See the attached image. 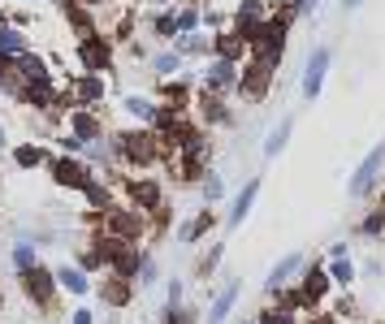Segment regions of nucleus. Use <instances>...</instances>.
<instances>
[{
    "label": "nucleus",
    "instance_id": "6",
    "mask_svg": "<svg viewBox=\"0 0 385 324\" xmlns=\"http://www.w3.org/2000/svg\"><path fill=\"white\" fill-rule=\"evenodd\" d=\"M74 65H78L83 74H108V78H113V65H117V43L108 39L104 31L74 39Z\"/></svg>",
    "mask_w": 385,
    "mask_h": 324
},
{
    "label": "nucleus",
    "instance_id": "33",
    "mask_svg": "<svg viewBox=\"0 0 385 324\" xmlns=\"http://www.w3.org/2000/svg\"><path fill=\"white\" fill-rule=\"evenodd\" d=\"M325 273H329V281H334V290H351V286L359 281V264H355L351 255H342V259H325Z\"/></svg>",
    "mask_w": 385,
    "mask_h": 324
},
{
    "label": "nucleus",
    "instance_id": "31",
    "mask_svg": "<svg viewBox=\"0 0 385 324\" xmlns=\"http://www.w3.org/2000/svg\"><path fill=\"white\" fill-rule=\"evenodd\" d=\"M26 48H35L31 35H26L22 26H14L9 18H0V57H22Z\"/></svg>",
    "mask_w": 385,
    "mask_h": 324
},
{
    "label": "nucleus",
    "instance_id": "11",
    "mask_svg": "<svg viewBox=\"0 0 385 324\" xmlns=\"http://www.w3.org/2000/svg\"><path fill=\"white\" fill-rule=\"evenodd\" d=\"M381 173H385V143H376L359 165L351 169V182H347V195L351 199H368L372 190H376V182H381Z\"/></svg>",
    "mask_w": 385,
    "mask_h": 324
},
{
    "label": "nucleus",
    "instance_id": "5",
    "mask_svg": "<svg viewBox=\"0 0 385 324\" xmlns=\"http://www.w3.org/2000/svg\"><path fill=\"white\" fill-rule=\"evenodd\" d=\"M14 281H18L22 298H26L35 311H52V307H57V298H61L57 273H52V264H43V259H39L35 268H26V273H18Z\"/></svg>",
    "mask_w": 385,
    "mask_h": 324
},
{
    "label": "nucleus",
    "instance_id": "26",
    "mask_svg": "<svg viewBox=\"0 0 385 324\" xmlns=\"http://www.w3.org/2000/svg\"><path fill=\"white\" fill-rule=\"evenodd\" d=\"M61 18H65V26L74 31V39H83V35H95V31H100V22H95L91 5H83V0H65V5H61Z\"/></svg>",
    "mask_w": 385,
    "mask_h": 324
},
{
    "label": "nucleus",
    "instance_id": "34",
    "mask_svg": "<svg viewBox=\"0 0 385 324\" xmlns=\"http://www.w3.org/2000/svg\"><path fill=\"white\" fill-rule=\"evenodd\" d=\"M18 65H22V82H43V78H57L52 74V65H48V57L43 52H35V48H26L22 57H18Z\"/></svg>",
    "mask_w": 385,
    "mask_h": 324
},
{
    "label": "nucleus",
    "instance_id": "39",
    "mask_svg": "<svg viewBox=\"0 0 385 324\" xmlns=\"http://www.w3.org/2000/svg\"><path fill=\"white\" fill-rule=\"evenodd\" d=\"M255 324H307V320H303V315H295V311H286V307L264 303V307L255 311Z\"/></svg>",
    "mask_w": 385,
    "mask_h": 324
},
{
    "label": "nucleus",
    "instance_id": "13",
    "mask_svg": "<svg viewBox=\"0 0 385 324\" xmlns=\"http://www.w3.org/2000/svg\"><path fill=\"white\" fill-rule=\"evenodd\" d=\"M238 70H243V65H234V61H226V57H208V61L199 65V87L212 91V95H234Z\"/></svg>",
    "mask_w": 385,
    "mask_h": 324
},
{
    "label": "nucleus",
    "instance_id": "41",
    "mask_svg": "<svg viewBox=\"0 0 385 324\" xmlns=\"http://www.w3.org/2000/svg\"><path fill=\"white\" fill-rule=\"evenodd\" d=\"M156 324H199V311L191 307V303H182V307H160V320Z\"/></svg>",
    "mask_w": 385,
    "mask_h": 324
},
{
    "label": "nucleus",
    "instance_id": "32",
    "mask_svg": "<svg viewBox=\"0 0 385 324\" xmlns=\"http://www.w3.org/2000/svg\"><path fill=\"white\" fill-rule=\"evenodd\" d=\"M147 31H152V39H160L164 48H169V43L178 39V18H174V9H147Z\"/></svg>",
    "mask_w": 385,
    "mask_h": 324
},
{
    "label": "nucleus",
    "instance_id": "46",
    "mask_svg": "<svg viewBox=\"0 0 385 324\" xmlns=\"http://www.w3.org/2000/svg\"><path fill=\"white\" fill-rule=\"evenodd\" d=\"M381 273H385V264H381L376 255H368V259L359 264V277H381Z\"/></svg>",
    "mask_w": 385,
    "mask_h": 324
},
{
    "label": "nucleus",
    "instance_id": "15",
    "mask_svg": "<svg viewBox=\"0 0 385 324\" xmlns=\"http://www.w3.org/2000/svg\"><path fill=\"white\" fill-rule=\"evenodd\" d=\"M295 286L307 294L312 307H325L329 294H334V281H329V273H325V259H307V264H303V273L295 277Z\"/></svg>",
    "mask_w": 385,
    "mask_h": 324
},
{
    "label": "nucleus",
    "instance_id": "12",
    "mask_svg": "<svg viewBox=\"0 0 385 324\" xmlns=\"http://www.w3.org/2000/svg\"><path fill=\"white\" fill-rule=\"evenodd\" d=\"M243 303V281L238 277H221L208 298V311H204V324H226L234 315V307Z\"/></svg>",
    "mask_w": 385,
    "mask_h": 324
},
{
    "label": "nucleus",
    "instance_id": "30",
    "mask_svg": "<svg viewBox=\"0 0 385 324\" xmlns=\"http://www.w3.org/2000/svg\"><path fill=\"white\" fill-rule=\"evenodd\" d=\"M290 134H295V117L286 113L278 126H273V130L264 134V147H260V156H264V160H278V156L290 147Z\"/></svg>",
    "mask_w": 385,
    "mask_h": 324
},
{
    "label": "nucleus",
    "instance_id": "4",
    "mask_svg": "<svg viewBox=\"0 0 385 324\" xmlns=\"http://www.w3.org/2000/svg\"><path fill=\"white\" fill-rule=\"evenodd\" d=\"M273 87H278V65H268V61H260V57H251V52H247V61H243V70H238L234 95H238L243 104L260 108V104L273 95Z\"/></svg>",
    "mask_w": 385,
    "mask_h": 324
},
{
    "label": "nucleus",
    "instance_id": "47",
    "mask_svg": "<svg viewBox=\"0 0 385 324\" xmlns=\"http://www.w3.org/2000/svg\"><path fill=\"white\" fill-rule=\"evenodd\" d=\"M9 147H14V134H9L5 122H0V151H9Z\"/></svg>",
    "mask_w": 385,
    "mask_h": 324
},
{
    "label": "nucleus",
    "instance_id": "49",
    "mask_svg": "<svg viewBox=\"0 0 385 324\" xmlns=\"http://www.w3.org/2000/svg\"><path fill=\"white\" fill-rule=\"evenodd\" d=\"M238 324H255V315H243V320H238Z\"/></svg>",
    "mask_w": 385,
    "mask_h": 324
},
{
    "label": "nucleus",
    "instance_id": "20",
    "mask_svg": "<svg viewBox=\"0 0 385 324\" xmlns=\"http://www.w3.org/2000/svg\"><path fill=\"white\" fill-rule=\"evenodd\" d=\"M95 294H100V303H104L108 311H126V307L139 298V286H135V281H126V277L104 273V281L95 286Z\"/></svg>",
    "mask_w": 385,
    "mask_h": 324
},
{
    "label": "nucleus",
    "instance_id": "29",
    "mask_svg": "<svg viewBox=\"0 0 385 324\" xmlns=\"http://www.w3.org/2000/svg\"><path fill=\"white\" fill-rule=\"evenodd\" d=\"M169 48H178V52H182V61H199V65L212 57V39H208L204 31H186V35H178Z\"/></svg>",
    "mask_w": 385,
    "mask_h": 324
},
{
    "label": "nucleus",
    "instance_id": "40",
    "mask_svg": "<svg viewBox=\"0 0 385 324\" xmlns=\"http://www.w3.org/2000/svg\"><path fill=\"white\" fill-rule=\"evenodd\" d=\"M135 286H139L143 294H147L152 286H160V259H156L152 251H147V255H143V264H139V277H135Z\"/></svg>",
    "mask_w": 385,
    "mask_h": 324
},
{
    "label": "nucleus",
    "instance_id": "9",
    "mask_svg": "<svg viewBox=\"0 0 385 324\" xmlns=\"http://www.w3.org/2000/svg\"><path fill=\"white\" fill-rule=\"evenodd\" d=\"M329 70H334V48H329V43H316V48L307 52V61H303V74H299V95H303L307 104L320 99Z\"/></svg>",
    "mask_w": 385,
    "mask_h": 324
},
{
    "label": "nucleus",
    "instance_id": "19",
    "mask_svg": "<svg viewBox=\"0 0 385 324\" xmlns=\"http://www.w3.org/2000/svg\"><path fill=\"white\" fill-rule=\"evenodd\" d=\"M52 273H57L61 294H65V298H74V303H83V298H91V294H95L91 273H83V268H78L74 259H70V264H52Z\"/></svg>",
    "mask_w": 385,
    "mask_h": 324
},
{
    "label": "nucleus",
    "instance_id": "23",
    "mask_svg": "<svg viewBox=\"0 0 385 324\" xmlns=\"http://www.w3.org/2000/svg\"><path fill=\"white\" fill-rule=\"evenodd\" d=\"M212 57H226L234 65L247 61V39L234 31V26H221V31H212Z\"/></svg>",
    "mask_w": 385,
    "mask_h": 324
},
{
    "label": "nucleus",
    "instance_id": "14",
    "mask_svg": "<svg viewBox=\"0 0 385 324\" xmlns=\"http://www.w3.org/2000/svg\"><path fill=\"white\" fill-rule=\"evenodd\" d=\"M260 190H264V178H260V173H251V178L238 186V195L230 199V212L221 216V225H226V230H243V225H247V216L255 212V199H260Z\"/></svg>",
    "mask_w": 385,
    "mask_h": 324
},
{
    "label": "nucleus",
    "instance_id": "37",
    "mask_svg": "<svg viewBox=\"0 0 385 324\" xmlns=\"http://www.w3.org/2000/svg\"><path fill=\"white\" fill-rule=\"evenodd\" d=\"M174 18H178V35L204 31V9L195 5V0H178V5H174Z\"/></svg>",
    "mask_w": 385,
    "mask_h": 324
},
{
    "label": "nucleus",
    "instance_id": "16",
    "mask_svg": "<svg viewBox=\"0 0 385 324\" xmlns=\"http://www.w3.org/2000/svg\"><path fill=\"white\" fill-rule=\"evenodd\" d=\"M216 225H221V212H216V207H199L195 216H186V221L174 230V242H178V247H195V242H204Z\"/></svg>",
    "mask_w": 385,
    "mask_h": 324
},
{
    "label": "nucleus",
    "instance_id": "22",
    "mask_svg": "<svg viewBox=\"0 0 385 324\" xmlns=\"http://www.w3.org/2000/svg\"><path fill=\"white\" fill-rule=\"evenodd\" d=\"M48 147L39 143V139H22V143H14L9 147V165L18 169V173H31V169H43L48 165Z\"/></svg>",
    "mask_w": 385,
    "mask_h": 324
},
{
    "label": "nucleus",
    "instance_id": "21",
    "mask_svg": "<svg viewBox=\"0 0 385 324\" xmlns=\"http://www.w3.org/2000/svg\"><path fill=\"white\" fill-rule=\"evenodd\" d=\"M303 264H307V251H299V247H295V251H286V255H282L278 264L268 268V277H264V294H273V290L290 286V281H295V277L303 273Z\"/></svg>",
    "mask_w": 385,
    "mask_h": 324
},
{
    "label": "nucleus",
    "instance_id": "51",
    "mask_svg": "<svg viewBox=\"0 0 385 324\" xmlns=\"http://www.w3.org/2000/svg\"><path fill=\"white\" fill-rule=\"evenodd\" d=\"M26 5H43V0H26Z\"/></svg>",
    "mask_w": 385,
    "mask_h": 324
},
{
    "label": "nucleus",
    "instance_id": "42",
    "mask_svg": "<svg viewBox=\"0 0 385 324\" xmlns=\"http://www.w3.org/2000/svg\"><path fill=\"white\" fill-rule=\"evenodd\" d=\"M186 303V277H169L164 286V307H182Z\"/></svg>",
    "mask_w": 385,
    "mask_h": 324
},
{
    "label": "nucleus",
    "instance_id": "3",
    "mask_svg": "<svg viewBox=\"0 0 385 324\" xmlns=\"http://www.w3.org/2000/svg\"><path fill=\"white\" fill-rule=\"evenodd\" d=\"M100 234L108 238H122V242H147L152 238V216L130 207V203H113L100 216Z\"/></svg>",
    "mask_w": 385,
    "mask_h": 324
},
{
    "label": "nucleus",
    "instance_id": "7",
    "mask_svg": "<svg viewBox=\"0 0 385 324\" xmlns=\"http://www.w3.org/2000/svg\"><path fill=\"white\" fill-rule=\"evenodd\" d=\"M191 117L204 126V130H234L238 126V113L230 108V95H212V91H195L191 99Z\"/></svg>",
    "mask_w": 385,
    "mask_h": 324
},
{
    "label": "nucleus",
    "instance_id": "25",
    "mask_svg": "<svg viewBox=\"0 0 385 324\" xmlns=\"http://www.w3.org/2000/svg\"><path fill=\"white\" fill-rule=\"evenodd\" d=\"M43 259V251L31 242V238H14L9 247H5V264H9V273L18 277V273H26V268H35Z\"/></svg>",
    "mask_w": 385,
    "mask_h": 324
},
{
    "label": "nucleus",
    "instance_id": "38",
    "mask_svg": "<svg viewBox=\"0 0 385 324\" xmlns=\"http://www.w3.org/2000/svg\"><path fill=\"white\" fill-rule=\"evenodd\" d=\"M226 195H230V186H226V178L208 169V178L199 182V199H204V207H216V203H226Z\"/></svg>",
    "mask_w": 385,
    "mask_h": 324
},
{
    "label": "nucleus",
    "instance_id": "50",
    "mask_svg": "<svg viewBox=\"0 0 385 324\" xmlns=\"http://www.w3.org/2000/svg\"><path fill=\"white\" fill-rule=\"evenodd\" d=\"M52 5H57V9H61V5H65V0H52Z\"/></svg>",
    "mask_w": 385,
    "mask_h": 324
},
{
    "label": "nucleus",
    "instance_id": "18",
    "mask_svg": "<svg viewBox=\"0 0 385 324\" xmlns=\"http://www.w3.org/2000/svg\"><path fill=\"white\" fill-rule=\"evenodd\" d=\"M268 0H238V9H234V18H230V26L247 39V48H251V39L260 35V26L268 22Z\"/></svg>",
    "mask_w": 385,
    "mask_h": 324
},
{
    "label": "nucleus",
    "instance_id": "45",
    "mask_svg": "<svg viewBox=\"0 0 385 324\" xmlns=\"http://www.w3.org/2000/svg\"><path fill=\"white\" fill-rule=\"evenodd\" d=\"M342 255H351V242L347 238H334V242L325 247V259H342Z\"/></svg>",
    "mask_w": 385,
    "mask_h": 324
},
{
    "label": "nucleus",
    "instance_id": "35",
    "mask_svg": "<svg viewBox=\"0 0 385 324\" xmlns=\"http://www.w3.org/2000/svg\"><path fill=\"white\" fill-rule=\"evenodd\" d=\"M74 264L83 268V273H91V277H95V273H104V247H100V234H95V238H87V242L74 251Z\"/></svg>",
    "mask_w": 385,
    "mask_h": 324
},
{
    "label": "nucleus",
    "instance_id": "17",
    "mask_svg": "<svg viewBox=\"0 0 385 324\" xmlns=\"http://www.w3.org/2000/svg\"><path fill=\"white\" fill-rule=\"evenodd\" d=\"M61 130H70L74 139L91 143V139L108 134V122H104V113H100V108H70V113H65V122H61Z\"/></svg>",
    "mask_w": 385,
    "mask_h": 324
},
{
    "label": "nucleus",
    "instance_id": "36",
    "mask_svg": "<svg viewBox=\"0 0 385 324\" xmlns=\"http://www.w3.org/2000/svg\"><path fill=\"white\" fill-rule=\"evenodd\" d=\"M221 259H226V242H212V247H204L199 255H195V277H216V268H221Z\"/></svg>",
    "mask_w": 385,
    "mask_h": 324
},
{
    "label": "nucleus",
    "instance_id": "28",
    "mask_svg": "<svg viewBox=\"0 0 385 324\" xmlns=\"http://www.w3.org/2000/svg\"><path fill=\"white\" fill-rule=\"evenodd\" d=\"M355 238H364V242H385V195H381V199L359 216Z\"/></svg>",
    "mask_w": 385,
    "mask_h": 324
},
{
    "label": "nucleus",
    "instance_id": "52",
    "mask_svg": "<svg viewBox=\"0 0 385 324\" xmlns=\"http://www.w3.org/2000/svg\"><path fill=\"white\" fill-rule=\"evenodd\" d=\"M0 99H5V87H0Z\"/></svg>",
    "mask_w": 385,
    "mask_h": 324
},
{
    "label": "nucleus",
    "instance_id": "8",
    "mask_svg": "<svg viewBox=\"0 0 385 324\" xmlns=\"http://www.w3.org/2000/svg\"><path fill=\"white\" fill-rule=\"evenodd\" d=\"M48 178H52V186H57V190H83L91 178H95V169L87 165V160L83 156H65V151H57V156H48Z\"/></svg>",
    "mask_w": 385,
    "mask_h": 324
},
{
    "label": "nucleus",
    "instance_id": "1",
    "mask_svg": "<svg viewBox=\"0 0 385 324\" xmlns=\"http://www.w3.org/2000/svg\"><path fill=\"white\" fill-rule=\"evenodd\" d=\"M117 139V151H122V169L126 173H152L169 160V143H164L152 126H126V130H113Z\"/></svg>",
    "mask_w": 385,
    "mask_h": 324
},
{
    "label": "nucleus",
    "instance_id": "43",
    "mask_svg": "<svg viewBox=\"0 0 385 324\" xmlns=\"http://www.w3.org/2000/svg\"><path fill=\"white\" fill-rule=\"evenodd\" d=\"M70 324H100V315H95V311L87 307V298H83V303L70 307Z\"/></svg>",
    "mask_w": 385,
    "mask_h": 324
},
{
    "label": "nucleus",
    "instance_id": "24",
    "mask_svg": "<svg viewBox=\"0 0 385 324\" xmlns=\"http://www.w3.org/2000/svg\"><path fill=\"white\" fill-rule=\"evenodd\" d=\"M156 108H160L156 95H139V91H126L122 95V113L130 117V126H152L156 122Z\"/></svg>",
    "mask_w": 385,
    "mask_h": 324
},
{
    "label": "nucleus",
    "instance_id": "10",
    "mask_svg": "<svg viewBox=\"0 0 385 324\" xmlns=\"http://www.w3.org/2000/svg\"><path fill=\"white\" fill-rule=\"evenodd\" d=\"M108 74H70L61 87H65V99L70 108H100L108 99Z\"/></svg>",
    "mask_w": 385,
    "mask_h": 324
},
{
    "label": "nucleus",
    "instance_id": "44",
    "mask_svg": "<svg viewBox=\"0 0 385 324\" xmlns=\"http://www.w3.org/2000/svg\"><path fill=\"white\" fill-rule=\"evenodd\" d=\"M278 5H286L295 18H312L316 14V5H320V0H278Z\"/></svg>",
    "mask_w": 385,
    "mask_h": 324
},
{
    "label": "nucleus",
    "instance_id": "48",
    "mask_svg": "<svg viewBox=\"0 0 385 324\" xmlns=\"http://www.w3.org/2000/svg\"><path fill=\"white\" fill-rule=\"evenodd\" d=\"M342 5H347V9H359V5H364V0H342Z\"/></svg>",
    "mask_w": 385,
    "mask_h": 324
},
{
    "label": "nucleus",
    "instance_id": "2",
    "mask_svg": "<svg viewBox=\"0 0 385 324\" xmlns=\"http://www.w3.org/2000/svg\"><path fill=\"white\" fill-rule=\"evenodd\" d=\"M117 182V199L122 203H130V207H139V212H160L164 203H169V195H164V182L156 178V173H117L113 178Z\"/></svg>",
    "mask_w": 385,
    "mask_h": 324
},
{
    "label": "nucleus",
    "instance_id": "27",
    "mask_svg": "<svg viewBox=\"0 0 385 324\" xmlns=\"http://www.w3.org/2000/svg\"><path fill=\"white\" fill-rule=\"evenodd\" d=\"M147 70H152L156 82H164V78H178V74L186 70V61H182L178 48H160V52H152V57H147Z\"/></svg>",
    "mask_w": 385,
    "mask_h": 324
}]
</instances>
